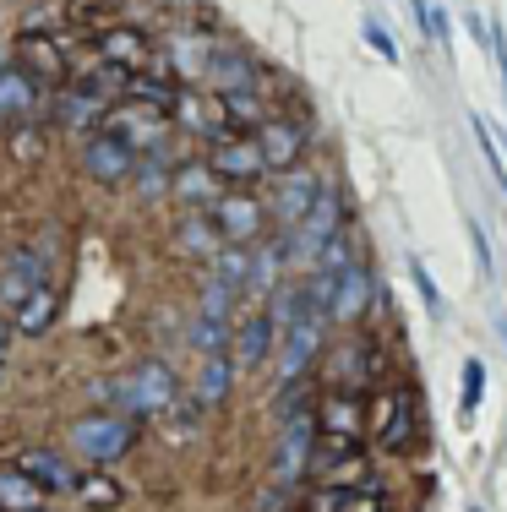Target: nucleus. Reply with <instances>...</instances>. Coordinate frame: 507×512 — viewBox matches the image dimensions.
I'll return each mask as SVG.
<instances>
[{"mask_svg":"<svg viewBox=\"0 0 507 512\" xmlns=\"http://www.w3.org/2000/svg\"><path fill=\"white\" fill-rule=\"evenodd\" d=\"M137 442H142L137 420H126V414H115V409H88V414H77L71 431H66L71 458L88 463V469H110V463H120Z\"/></svg>","mask_w":507,"mask_h":512,"instance_id":"f257e3e1","label":"nucleus"},{"mask_svg":"<svg viewBox=\"0 0 507 512\" xmlns=\"http://www.w3.org/2000/svg\"><path fill=\"white\" fill-rule=\"evenodd\" d=\"M317 404V398H311ZM295 409L279 420V436H273V458H268V474L279 491H295L300 480H311V447H317V414Z\"/></svg>","mask_w":507,"mask_h":512,"instance_id":"f03ea898","label":"nucleus"},{"mask_svg":"<svg viewBox=\"0 0 507 512\" xmlns=\"http://www.w3.org/2000/svg\"><path fill=\"white\" fill-rule=\"evenodd\" d=\"M55 246H60L55 229H44L33 246H17L6 256V267H0V311H6V316L17 311L39 284H55V256H50Z\"/></svg>","mask_w":507,"mask_h":512,"instance_id":"7ed1b4c3","label":"nucleus"},{"mask_svg":"<svg viewBox=\"0 0 507 512\" xmlns=\"http://www.w3.org/2000/svg\"><path fill=\"white\" fill-rule=\"evenodd\" d=\"M333 235H344V197H338L333 186H322L317 202H311V213L300 218L295 229H284V235H279L289 267H311V262H317V251L328 246Z\"/></svg>","mask_w":507,"mask_h":512,"instance_id":"20e7f679","label":"nucleus"},{"mask_svg":"<svg viewBox=\"0 0 507 512\" xmlns=\"http://www.w3.org/2000/svg\"><path fill=\"white\" fill-rule=\"evenodd\" d=\"M371 436H377L382 453H409L420 442V404H415V387L393 382L377 393V409H371Z\"/></svg>","mask_w":507,"mask_h":512,"instance_id":"39448f33","label":"nucleus"},{"mask_svg":"<svg viewBox=\"0 0 507 512\" xmlns=\"http://www.w3.org/2000/svg\"><path fill=\"white\" fill-rule=\"evenodd\" d=\"M99 131H110L115 142H126L131 153H159L169 148V115L164 109H148V104H137V99H126V104H110V115H104V126Z\"/></svg>","mask_w":507,"mask_h":512,"instance_id":"423d86ee","label":"nucleus"},{"mask_svg":"<svg viewBox=\"0 0 507 512\" xmlns=\"http://www.w3.org/2000/svg\"><path fill=\"white\" fill-rule=\"evenodd\" d=\"M208 169L224 180L229 191H246V186H257V180L268 175V158H262L251 131H229V137H219L208 148Z\"/></svg>","mask_w":507,"mask_h":512,"instance_id":"0eeeda50","label":"nucleus"},{"mask_svg":"<svg viewBox=\"0 0 507 512\" xmlns=\"http://www.w3.org/2000/svg\"><path fill=\"white\" fill-rule=\"evenodd\" d=\"M322 338H328V322L322 316H300L295 327H284L279 333V349H273V360H279V387L284 382H306V371L322 360Z\"/></svg>","mask_w":507,"mask_h":512,"instance_id":"6e6552de","label":"nucleus"},{"mask_svg":"<svg viewBox=\"0 0 507 512\" xmlns=\"http://www.w3.org/2000/svg\"><path fill=\"white\" fill-rule=\"evenodd\" d=\"M208 213H213V229H219L224 246H257L262 229H268V202H257L251 191H224Z\"/></svg>","mask_w":507,"mask_h":512,"instance_id":"1a4fd4ad","label":"nucleus"},{"mask_svg":"<svg viewBox=\"0 0 507 512\" xmlns=\"http://www.w3.org/2000/svg\"><path fill=\"white\" fill-rule=\"evenodd\" d=\"M279 349V327H273L268 306H246L235 316V338H229V360L235 371H262Z\"/></svg>","mask_w":507,"mask_h":512,"instance_id":"9d476101","label":"nucleus"},{"mask_svg":"<svg viewBox=\"0 0 507 512\" xmlns=\"http://www.w3.org/2000/svg\"><path fill=\"white\" fill-rule=\"evenodd\" d=\"M202 88L208 93H246V88H262V71H257V55L235 39H213V55H208V71H202Z\"/></svg>","mask_w":507,"mask_h":512,"instance_id":"9b49d317","label":"nucleus"},{"mask_svg":"<svg viewBox=\"0 0 507 512\" xmlns=\"http://www.w3.org/2000/svg\"><path fill=\"white\" fill-rule=\"evenodd\" d=\"M11 463H17V469L28 474L50 502H55V496H71V491H77V480H82V463L71 453H60V447H22Z\"/></svg>","mask_w":507,"mask_h":512,"instance_id":"f8f14e48","label":"nucleus"},{"mask_svg":"<svg viewBox=\"0 0 507 512\" xmlns=\"http://www.w3.org/2000/svg\"><path fill=\"white\" fill-rule=\"evenodd\" d=\"M77 164H82V175H88L93 186H126L131 169H137V153H131L126 142H115L110 131H93V137H82Z\"/></svg>","mask_w":507,"mask_h":512,"instance_id":"ddd939ff","label":"nucleus"},{"mask_svg":"<svg viewBox=\"0 0 507 512\" xmlns=\"http://www.w3.org/2000/svg\"><path fill=\"white\" fill-rule=\"evenodd\" d=\"M328 186V180L317 175V169H284V175H273V197H268V213L279 218V229H295L300 218L311 213V202H317V191Z\"/></svg>","mask_w":507,"mask_h":512,"instance_id":"4468645a","label":"nucleus"},{"mask_svg":"<svg viewBox=\"0 0 507 512\" xmlns=\"http://www.w3.org/2000/svg\"><path fill=\"white\" fill-rule=\"evenodd\" d=\"M311 414H317V436H344V442H360V436H366V393L322 387Z\"/></svg>","mask_w":507,"mask_h":512,"instance_id":"2eb2a0df","label":"nucleus"},{"mask_svg":"<svg viewBox=\"0 0 507 512\" xmlns=\"http://www.w3.org/2000/svg\"><path fill=\"white\" fill-rule=\"evenodd\" d=\"M371 306H377V278H371V262H366V256H355V262L344 267V278H338V289H333L328 322L355 327L360 316H371Z\"/></svg>","mask_w":507,"mask_h":512,"instance_id":"dca6fc26","label":"nucleus"},{"mask_svg":"<svg viewBox=\"0 0 507 512\" xmlns=\"http://www.w3.org/2000/svg\"><path fill=\"white\" fill-rule=\"evenodd\" d=\"M169 115L180 120V126L191 131V137H208V142H219V137H229V109H224V99L219 93H208V88H180V99H175V109Z\"/></svg>","mask_w":507,"mask_h":512,"instance_id":"f3484780","label":"nucleus"},{"mask_svg":"<svg viewBox=\"0 0 507 512\" xmlns=\"http://www.w3.org/2000/svg\"><path fill=\"white\" fill-rule=\"evenodd\" d=\"M251 137H257L262 158H268V175L295 169L300 153H306V126H300V120H289V115H268L257 131H251Z\"/></svg>","mask_w":507,"mask_h":512,"instance_id":"a211bd4d","label":"nucleus"},{"mask_svg":"<svg viewBox=\"0 0 507 512\" xmlns=\"http://www.w3.org/2000/svg\"><path fill=\"white\" fill-rule=\"evenodd\" d=\"M208 55H213V39H208V33L180 28V33H169V39H164V55L153 60V66H159L164 77H180V82H197V88H202Z\"/></svg>","mask_w":507,"mask_h":512,"instance_id":"6ab92c4d","label":"nucleus"},{"mask_svg":"<svg viewBox=\"0 0 507 512\" xmlns=\"http://www.w3.org/2000/svg\"><path fill=\"white\" fill-rule=\"evenodd\" d=\"M99 60L126 71V77H137V71L153 66V39L142 28H110V33H99Z\"/></svg>","mask_w":507,"mask_h":512,"instance_id":"aec40b11","label":"nucleus"},{"mask_svg":"<svg viewBox=\"0 0 507 512\" xmlns=\"http://www.w3.org/2000/svg\"><path fill=\"white\" fill-rule=\"evenodd\" d=\"M17 66L28 71L39 88H66V50H60L55 39H44V33H28V39L17 44Z\"/></svg>","mask_w":507,"mask_h":512,"instance_id":"412c9836","label":"nucleus"},{"mask_svg":"<svg viewBox=\"0 0 507 512\" xmlns=\"http://www.w3.org/2000/svg\"><path fill=\"white\" fill-rule=\"evenodd\" d=\"M371 376H377V349H371L366 338H344V344L333 349V376H328V387H344V393H366Z\"/></svg>","mask_w":507,"mask_h":512,"instance_id":"4be33fe9","label":"nucleus"},{"mask_svg":"<svg viewBox=\"0 0 507 512\" xmlns=\"http://www.w3.org/2000/svg\"><path fill=\"white\" fill-rule=\"evenodd\" d=\"M224 191L229 186L208 169V158H202V164H175V180H169V197H175L180 207H197V213H208Z\"/></svg>","mask_w":507,"mask_h":512,"instance_id":"5701e85b","label":"nucleus"},{"mask_svg":"<svg viewBox=\"0 0 507 512\" xmlns=\"http://www.w3.org/2000/svg\"><path fill=\"white\" fill-rule=\"evenodd\" d=\"M284 273H289L284 240H273V246H257V251H251V273H246V300H251V306H268L273 289L284 284Z\"/></svg>","mask_w":507,"mask_h":512,"instance_id":"b1692460","label":"nucleus"},{"mask_svg":"<svg viewBox=\"0 0 507 512\" xmlns=\"http://www.w3.org/2000/svg\"><path fill=\"white\" fill-rule=\"evenodd\" d=\"M33 109H39V82L22 66H0V131L28 120Z\"/></svg>","mask_w":507,"mask_h":512,"instance_id":"393cba45","label":"nucleus"},{"mask_svg":"<svg viewBox=\"0 0 507 512\" xmlns=\"http://www.w3.org/2000/svg\"><path fill=\"white\" fill-rule=\"evenodd\" d=\"M235 360L229 355H202V371H197V382H191V398H197L202 409H224L229 404V393H235Z\"/></svg>","mask_w":507,"mask_h":512,"instance_id":"a878e982","label":"nucleus"},{"mask_svg":"<svg viewBox=\"0 0 507 512\" xmlns=\"http://www.w3.org/2000/svg\"><path fill=\"white\" fill-rule=\"evenodd\" d=\"M55 316H60V289L55 284H39L17 311H11V327H17V338H44L55 327Z\"/></svg>","mask_w":507,"mask_h":512,"instance_id":"bb28decb","label":"nucleus"},{"mask_svg":"<svg viewBox=\"0 0 507 512\" xmlns=\"http://www.w3.org/2000/svg\"><path fill=\"white\" fill-rule=\"evenodd\" d=\"M175 246L191 256V262H213L219 256V229H213V213H197V207H186L180 213V224H175Z\"/></svg>","mask_w":507,"mask_h":512,"instance_id":"cd10ccee","label":"nucleus"},{"mask_svg":"<svg viewBox=\"0 0 507 512\" xmlns=\"http://www.w3.org/2000/svg\"><path fill=\"white\" fill-rule=\"evenodd\" d=\"M306 512H388L382 491H338V485H311L306 491Z\"/></svg>","mask_w":507,"mask_h":512,"instance_id":"c85d7f7f","label":"nucleus"},{"mask_svg":"<svg viewBox=\"0 0 507 512\" xmlns=\"http://www.w3.org/2000/svg\"><path fill=\"white\" fill-rule=\"evenodd\" d=\"M169 180H175V158H169V148L142 153V158H137V169H131V191H137L142 202L169 197Z\"/></svg>","mask_w":507,"mask_h":512,"instance_id":"c756f323","label":"nucleus"},{"mask_svg":"<svg viewBox=\"0 0 507 512\" xmlns=\"http://www.w3.org/2000/svg\"><path fill=\"white\" fill-rule=\"evenodd\" d=\"M44 502H50V496H44L39 485L17 469V463H0V512H33Z\"/></svg>","mask_w":507,"mask_h":512,"instance_id":"7c9ffc66","label":"nucleus"},{"mask_svg":"<svg viewBox=\"0 0 507 512\" xmlns=\"http://www.w3.org/2000/svg\"><path fill=\"white\" fill-rule=\"evenodd\" d=\"M246 273H251V246H219V256L208 262L202 278H213V284L235 289V295L246 300Z\"/></svg>","mask_w":507,"mask_h":512,"instance_id":"2f4dec72","label":"nucleus"},{"mask_svg":"<svg viewBox=\"0 0 507 512\" xmlns=\"http://www.w3.org/2000/svg\"><path fill=\"white\" fill-rule=\"evenodd\" d=\"M71 496H77L88 512H110V507H120V496H126V491H120L110 474L93 469V474H82V480H77V491H71Z\"/></svg>","mask_w":507,"mask_h":512,"instance_id":"473e14b6","label":"nucleus"},{"mask_svg":"<svg viewBox=\"0 0 507 512\" xmlns=\"http://www.w3.org/2000/svg\"><path fill=\"white\" fill-rule=\"evenodd\" d=\"M235 322H213V316H191V349L197 355H229Z\"/></svg>","mask_w":507,"mask_h":512,"instance_id":"72a5a7b5","label":"nucleus"},{"mask_svg":"<svg viewBox=\"0 0 507 512\" xmlns=\"http://www.w3.org/2000/svg\"><path fill=\"white\" fill-rule=\"evenodd\" d=\"M480 398H486V360L469 355V360H464V393H458V420H464V425L475 420Z\"/></svg>","mask_w":507,"mask_h":512,"instance_id":"f704fd0d","label":"nucleus"},{"mask_svg":"<svg viewBox=\"0 0 507 512\" xmlns=\"http://www.w3.org/2000/svg\"><path fill=\"white\" fill-rule=\"evenodd\" d=\"M224 109H229V126H262L268 120V104L257 99V88H246V93H219Z\"/></svg>","mask_w":507,"mask_h":512,"instance_id":"c9c22d12","label":"nucleus"},{"mask_svg":"<svg viewBox=\"0 0 507 512\" xmlns=\"http://www.w3.org/2000/svg\"><path fill=\"white\" fill-rule=\"evenodd\" d=\"M415 17H420V28L431 33V44L448 50V17H442V0H415Z\"/></svg>","mask_w":507,"mask_h":512,"instance_id":"e433bc0d","label":"nucleus"},{"mask_svg":"<svg viewBox=\"0 0 507 512\" xmlns=\"http://www.w3.org/2000/svg\"><path fill=\"white\" fill-rule=\"evenodd\" d=\"M409 278H415V289H420V300H426V311H431V316L448 311V306H442V295H437V284H431V273H426L420 262H409Z\"/></svg>","mask_w":507,"mask_h":512,"instance_id":"4c0bfd02","label":"nucleus"},{"mask_svg":"<svg viewBox=\"0 0 507 512\" xmlns=\"http://www.w3.org/2000/svg\"><path fill=\"white\" fill-rule=\"evenodd\" d=\"M366 44H371V50H377L382 60H398V44H393V33L382 28L377 17H366Z\"/></svg>","mask_w":507,"mask_h":512,"instance_id":"58836bf2","label":"nucleus"},{"mask_svg":"<svg viewBox=\"0 0 507 512\" xmlns=\"http://www.w3.org/2000/svg\"><path fill=\"white\" fill-rule=\"evenodd\" d=\"M486 50L497 55V66H502V93H507V44H502V28H491V33H486Z\"/></svg>","mask_w":507,"mask_h":512,"instance_id":"ea45409f","label":"nucleus"},{"mask_svg":"<svg viewBox=\"0 0 507 512\" xmlns=\"http://www.w3.org/2000/svg\"><path fill=\"white\" fill-rule=\"evenodd\" d=\"M11 349H17V327H11V316L0 311V360L11 365Z\"/></svg>","mask_w":507,"mask_h":512,"instance_id":"a19ab883","label":"nucleus"},{"mask_svg":"<svg viewBox=\"0 0 507 512\" xmlns=\"http://www.w3.org/2000/svg\"><path fill=\"white\" fill-rule=\"evenodd\" d=\"M6 371H11V365H6V360H0V387H6Z\"/></svg>","mask_w":507,"mask_h":512,"instance_id":"79ce46f5","label":"nucleus"},{"mask_svg":"<svg viewBox=\"0 0 507 512\" xmlns=\"http://www.w3.org/2000/svg\"><path fill=\"white\" fill-rule=\"evenodd\" d=\"M33 512H55V502H44V507H33Z\"/></svg>","mask_w":507,"mask_h":512,"instance_id":"37998d69","label":"nucleus"},{"mask_svg":"<svg viewBox=\"0 0 507 512\" xmlns=\"http://www.w3.org/2000/svg\"><path fill=\"white\" fill-rule=\"evenodd\" d=\"M469 512H475V507H469Z\"/></svg>","mask_w":507,"mask_h":512,"instance_id":"c03bdc74","label":"nucleus"}]
</instances>
